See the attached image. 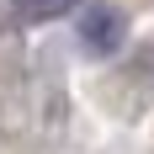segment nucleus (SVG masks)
Segmentation results:
<instances>
[{
    "mask_svg": "<svg viewBox=\"0 0 154 154\" xmlns=\"http://www.w3.org/2000/svg\"><path fill=\"white\" fill-rule=\"evenodd\" d=\"M80 32H85L91 53H117V48H122L128 21H122V11H117V5H91V11H85V21H80Z\"/></svg>",
    "mask_w": 154,
    "mask_h": 154,
    "instance_id": "1",
    "label": "nucleus"
},
{
    "mask_svg": "<svg viewBox=\"0 0 154 154\" xmlns=\"http://www.w3.org/2000/svg\"><path fill=\"white\" fill-rule=\"evenodd\" d=\"M16 5H21V16H53L64 5H75V0H16Z\"/></svg>",
    "mask_w": 154,
    "mask_h": 154,
    "instance_id": "2",
    "label": "nucleus"
}]
</instances>
